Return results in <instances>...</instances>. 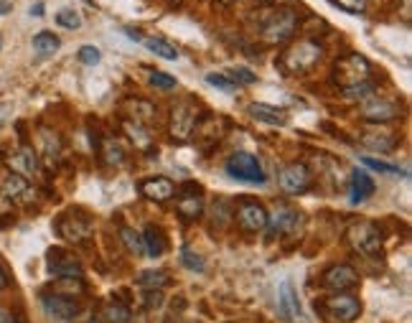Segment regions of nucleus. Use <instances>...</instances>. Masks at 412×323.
<instances>
[{"label":"nucleus","mask_w":412,"mask_h":323,"mask_svg":"<svg viewBox=\"0 0 412 323\" xmlns=\"http://www.w3.org/2000/svg\"><path fill=\"white\" fill-rule=\"evenodd\" d=\"M140 194H143L148 202H169V199H174L176 186L174 181L166 179V176H153V179H146L140 184Z\"/></svg>","instance_id":"nucleus-15"},{"label":"nucleus","mask_w":412,"mask_h":323,"mask_svg":"<svg viewBox=\"0 0 412 323\" xmlns=\"http://www.w3.org/2000/svg\"><path fill=\"white\" fill-rule=\"evenodd\" d=\"M138 283L146 285V288H151V290H156V288L161 290L171 283V275L166 270H146L138 275Z\"/></svg>","instance_id":"nucleus-27"},{"label":"nucleus","mask_w":412,"mask_h":323,"mask_svg":"<svg viewBox=\"0 0 412 323\" xmlns=\"http://www.w3.org/2000/svg\"><path fill=\"white\" fill-rule=\"evenodd\" d=\"M56 24L61 26V29L76 31L81 29V16L76 11H71V8H61V11L56 13Z\"/></svg>","instance_id":"nucleus-29"},{"label":"nucleus","mask_w":412,"mask_h":323,"mask_svg":"<svg viewBox=\"0 0 412 323\" xmlns=\"http://www.w3.org/2000/svg\"><path fill=\"white\" fill-rule=\"evenodd\" d=\"M11 0H0V16H6V13H11Z\"/></svg>","instance_id":"nucleus-42"},{"label":"nucleus","mask_w":412,"mask_h":323,"mask_svg":"<svg viewBox=\"0 0 412 323\" xmlns=\"http://www.w3.org/2000/svg\"><path fill=\"white\" fill-rule=\"evenodd\" d=\"M122 130H125V133L130 135V140H133V143L138 145V148H148V145H151V135H148L146 130L140 127V122L125 120V122H122Z\"/></svg>","instance_id":"nucleus-28"},{"label":"nucleus","mask_w":412,"mask_h":323,"mask_svg":"<svg viewBox=\"0 0 412 323\" xmlns=\"http://www.w3.org/2000/svg\"><path fill=\"white\" fill-rule=\"evenodd\" d=\"M59 46H61V41L51 31H41V34L34 36V51L39 56H51V54L59 51Z\"/></svg>","instance_id":"nucleus-26"},{"label":"nucleus","mask_w":412,"mask_h":323,"mask_svg":"<svg viewBox=\"0 0 412 323\" xmlns=\"http://www.w3.org/2000/svg\"><path fill=\"white\" fill-rule=\"evenodd\" d=\"M280 316L288 323H311L306 318V313H303L301 298H298L291 280H285V283L280 285Z\"/></svg>","instance_id":"nucleus-12"},{"label":"nucleus","mask_w":412,"mask_h":323,"mask_svg":"<svg viewBox=\"0 0 412 323\" xmlns=\"http://www.w3.org/2000/svg\"><path fill=\"white\" fill-rule=\"evenodd\" d=\"M49 272L51 275H59V277H69V280H81L84 270H81L79 260L71 257V254H64V252H51V262H49Z\"/></svg>","instance_id":"nucleus-17"},{"label":"nucleus","mask_w":412,"mask_h":323,"mask_svg":"<svg viewBox=\"0 0 412 323\" xmlns=\"http://www.w3.org/2000/svg\"><path fill=\"white\" fill-rule=\"evenodd\" d=\"M250 115L255 117V120L267 122V125H278V127H283L285 122H288V117H285L283 110H278V107L265 104V102H252L250 104Z\"/></svg>","instance_id":"nucleus-19"},{"label":"nucleus","mask_w":412,"mask_h":323,"mask_svg":"<svg viewBox=\"0 0 412 323\" xmlns=\"http://www.w3.org/2000/svg\"><path fill=\"white\" fill-rule=\"evenodd\" d=\"M206 81H209L211 87L221 89V92H234V89H237V81L229 79V76H224V74H216V71L206 74Z\"/></svg>","instance_id":"nucleus-34"},{"label":"nucleus","mask_w":412,"mask_h":323,"mask_svg":"<svg viewBox=\"0 0 412 323\" xmlns=\"http://www.w3.org/2000/svg\"><path fill=\"white\" fill-rule=\"evenodd\" d=\"M346 239L351 242V247H354L356 252L366 254V257H377V254L382 252V234H379V227L366 219L348 227Z\"/></svg>","instance_id":"nucleus-3"},{"label":"nucleus","mask_w":412,"mask_h":323,"mask_svg":"<svg viewBox=\"0 0 412 323\" xmlns=\"http://www.w3.org/2000/svg\"><path fill=\"white\" fill-rule=\"evenodd\" d=\"M176 212L179 217H184L186 222H196L204 214V199L201 197H184L176 204Z\"/></svg>","instance_id":"nucleus-25"},{"label":"nucleus","mask_w":412,"mask_h":323,"mask_svg":"<svg viewBox=\"0 0 412 323\" xmlns=\"http://www.w3.org/2000/svg\"><path fill=\"white\" fill-rule=\"evenodd\" d=\"M151 84H153V87L166 89V92H169V89H176L179 81H176L171 74H166V71H151Z\"/></svg>","instance_id":"nucleus-35"},{"label":"nucleus","mask_w":412,"mask_h":323,"mask_svg":"<svg viewBox=\"0 0 412 323\" xmlns=\"http://www.w3.org/2000/svg\"><path fill=\"white\" fill-rule=\"evenodd\" d=\"M194 130H196V110L191 104L174 107V112H171V138L176 143H184V140L191 138Z\"/></svg>","instance_id":"nucleus-8"},{"label":"nucleus","mask_w":412,"mask_h":323,"mask_svg":"<svg viewBox=\"0 0 412 323\" xmlns=\"http://www.w3.org/2000/svg\"><path fill=\"white\" fill-rule=\"evenodd\" d=\"M6 283H8V277H6V272H3V270H0V290H3V288H6Z\"/></svg>","instance_id":"nucleus-43"},{"label":"nucleus","mask_w":412,"mask_h":323,"mask_svg":"<svg viewBox=\"0 0 412 323\" xmlns=\"http://www.w3.org/2000/svg\"><path fill=\"white\" fill-rule=\"evenodd\" d=\"M278 184L285 194L296 197V194H306L313 186V176H311V171L303 163H291V166H285L278 174Z\"/></svg>","instance_id":"nucleus-7"},{"label":"nucleus","mask_w":412,"mask_h":323,"mask_svg":"<svg viewBox=\"0 0 412 323\" xmlns=\"http://www.w3.org/2000/svg\"><path fill=\"white\" fill-rule=\"evenodd\" d=\"M41 303H44V311H46L49 318H54V321L59 323H69L74 321V316L79 313V306L74 303V298H64V295H44L41 298Z\"/></svg>","instance_id":"nucleus-13"},{"label":"nucleus","mask_w":412,"mask_h":323,"mask_svg":"<svg viewBox=\"0 0 412 323\" xmlns=\"http://www.w3.org/2000/svg\"><path fill=\"white\" fill-rule=\"evenodd\" d=\"M331 6H336L338 11H346V13H364L366 0H331Z\"/></svg>","instance_id":"nucleus-37"},{"label":"nucleus","mask_w":412,"mask_h":323,"mask_svg":"<svg viewBox=\"0 0 412 323\" xmlns=\"http://www.w3.org/2000/svg\"><path fill=\"white\" fill-rule=\"evenodd\" d=\"M296 29H298V13L293 8H280V11H275L262 24L260 36L265 44H285V41L293 39Z\"/></svg>","instance_id":"nucleus-1"},{"label":"nucleus","mask_w":412,"mask_h":323,"mask_svg":"<svg viewBox=\"0 0 412 323\" xmlns=\"http://www.w3.org/2000/svg\"><path fill=\"white\" fill-rule=\"evenodd\" d=\"M0 46H3V39H0Z\"/></svg>","instance_id":"nucleus-47"},{"label":"nucleus","mask_w":412,"mask_h":323,"mask_svg":"<svg viewBox=\"0 0 412 323\" xmlns=\"http://www.w3.org/2000/svg\"><path fill=\"white\" fill-rule=\"evenodd\" d=\"M143 44H146L148 51L156 54L158 59H166V61H176V59H179V51H176V46H171L166 39H158V36H146V39H143Z\"/></svg>","instance_id":"nucleus-23"},{"label":"nucleus","mask_w":412,"mask_h":323,"mask_svg":"<svg viewBox=\"0 0 412 323\" xmlns=\"http://www.w3.org/2000/svg\"><path fill=\"white\" fill-rule=\"evenodd\" d=\"M181 262H184V267H189V270L204 272V257L194 252V249H184V252H181Z\"/></svg>","instance_id":"nucleus-36"},{"label":"nucleus","mask_w":412,"mask_h":323,"mask_svg":"<svg viewBox=\"0 0 412 323\" xmlns=\"http://www.w3.org/2000/svg\"><path fill=\"white\" fill-rule=\"evenodd\" d=\"M361 163H364L366 168H374V171H379V174L407 176V171H402L400 166H389V163H382V161H377V158H361Z\"/></svg>","instance_id":"nucleus-33"},{"label":"nucleus","mask_w":412,"mask_h":323,"mask_svg":"<svg viewBox=\"0 0 412 323\" xmlns=\"http://www.w3.org/2000/svg\"><path fill=\"white\" fill-rule=\"evenodd\" d=\"M321 56H323V49L318 44H313V41H298L296 46L283 56V64L285 69L291 71H308L321 61Z\"/></svg>","instance_id":"nucleus-4"},{"label":"nucleus","mask_w":412,"mask_h":323,"mask_svg":"<svg viewBox=\"0 0 412 323\" xmlns=\"http://www.w3.org/2000/svg\"><path fill=\"white\" fill-rule=\"evenodd\" d=\"M146 300H148V303H146L148 308H158V306L163 303V295H161V293H148Z\"/></svg>","instance_id":"nucleus-40"},{"label":"nucleus","mask_w":412,"mask_h":323,"mask_svg":"<svg viewBox=\"0 0 412 323\" xmlns=\"http://www.w3.org/2000/svg\"><path fill=\"white\" fill-rule=\"evenodd\" d=\"M321 280H323L326 288L333 290V293H346V290H351L359 283V275H356V270L351 265H331L323 272Z\"/></svg>","instance_id":"nucleus-11"},{"label":"nucleus","mask_w":412,"mask_h":323,"mask_svg":"<svg viewBox=\"0 0 412 323\" xmlns=\"http://www.w3.org/2000/svg\"><path fill=\"white\" fill-rule=\"evenodd\" d=\"M26 191H29V181H26L24 176L8 174L0 181V197L6 199V202H16V199L24 197Z\"/></svg>","instance_id":"nucleus-20"},{"label":"nucleus","mask_w":412,"mask_h":323,"mask_svg":"<svg viewBox=\"0 0 412 323\" xmlns=\"http://www.w3.org/2000/svg\"><path fill=\"white\" fill-rule=\"evenodd\" d=\"M105 318L107 323H130V311L122 303H110L105 308Z\"/></svg>","instance_id":"nucleus-30"},{"label":"nucleus","mask_w":412,"mask_h":323,"mask_svg":"<svg viewBox=\"0 0 412 323\" xmlns=\"http://www.w3.org/2000/svg\"><path fill=\"white\" fill-rule=\"evenodd\" d=\"M102 158H105L107 163H115V166H120V163L125 161V153H122V148L115 143V140L105 138V150H102Z\"/></svg>","instance_id":"nucleus-32"},{"label":"nucleus","mask_w":412,"mask_h":323,"mask_svg":"<svg viewBox=\"0 0 412 323\" xmlns=\"http://www.w3.org/2000/svg\"><path fill=\"white\" fill-rule=\"evenodd\" d=\"M87 323H99V321H87Z\"/></svg>","instance_id":"nucleus-46"},{"label":"nucleus","mask_w":412,"mask_h":323,"mask_svg":"<svg viewBox=\"0 0 412 323\" xmlns=\"http://www.w3.org/2000/svg\"><path fill=\"white\" fill-rule=\"evenodd\" d=\"M369 71H372L369 61H366L364 56H359V54H351V56H346V59H338L336 81L343 89L356 87V84H364L366 76H369Z\"/></svg>","instance_id":"nucleus-5"},{"label":"nucleus","mask_w":412,"mask_h":323,"mask_svg":"<svg viewBox=\"0 0 412 323\" xmlns=\"http://www.w3.org/2000/svg\"><path fill=\"white\" fill-rule=\"evenodd\" d=\"M232 76H234V81H242V84H255L257 81V76H255V71H250V69H244V66H234L232 69Z\"/></svg>","instance_id":"nucleus-39"},{"label":"nucleus","mask_w":412,"mask_h":323,"mask_svg":"<svg viewBox=\"0 0 412 323\" xmlns=\"http://www.w3.org/2000/svg\"><path fill=\"white\" fill-rule=\"evenodd\" d=\"M0 323H18V321L13 318V313H8L6 308H0Z\"/></svg>","instance_id":"nucleus-41"},{"label":"nucleus","mask_w":412,"mask_h":323,"mask_svg":"<svg viewBox=\"0 0 412 323\" xmlns=\"http://www.w3.org/2000/svg\"><path fill=\"white\" fill-rule=\"evenodd\" d=\"M31 13H34V16H41V13H44V6H41V3H39V6L31 8Z\"/></svg>","instance_id":"nucleus-44"},{"label":"nucleus","mask_w":412,"mask_h":323,"mask_svg":"<svg viewBox=\"0 0 412 323\" xmlns=\"http://www.w3.org/2000/svg\"><path fill=\"white\" fill-rule=\"evenodd\" d=\"M298 222H301V217H298L296 212H291V209H280V212L275 214V219H267V227H270V237L285 234V232H293L298 227Z\"/></svg>","instance_id":"nucleus-21"},{"label":"nucleus","mask_w":412,"mask_h":323,"mask_svg":"<svg viewBox=\"0 0 412 323\" xmlns=\"http://www.w3.org/2000/svg\"><path fill=\"white\" fill-rule=\"evenodd\" d=\"M76 214L79 212H69L56 222V232L64 237L66 242H81V239H87L92 234V224H89L87 217L76 219Z\"/></svg>","instance_id":"nucleus-14"},{"label":"nucleus","mask_w":412,"mask_h":323,"mask_svg":"<svg viewBox=\"0 0 412 323\" xmlns=\"http://www.w3.org/2000/svg\"><path fill=\"white\" fill-rule=\"evenodd\" d=\"M76 56H79L81 64H87V66H97L102 54H99V49H94V46H81Z\"/></svg>","instance_id":"nucleus-38"},{"label":"nucleus","mask_w":412,"mask_h":323,"mask_svg":"<svg viewBox=\"0 0 412 323\" xmlns=\"http://www.w3.org/2000/svg\"><path fill=\"white\" fill-rule=\"evenodd\" d=\"M374 189H377V184L372 181V176L366 174V171H359V168H356L354 174H351V202L354 204L366 202V199L374 194Z\"/></svg>","instance_id":"nucleus-18"},{"label":"nucleus","mask_w":412,"mask_h":323,"mask_svg":"<svg viewBox=\"0 0 412 323\" xmlns=\"http://www.w3.org/2000/svg\"><path fill=\"white\" fill-rule=\"evenodd\" d=\"M221 3H234V0H221Z\"/></svg>","instance_id":"nucleus-45"},{"label":"nucleus","mask_w":412,"mask_h":323,"mask_svg":"<svg viewBox=\"0 0 412 323\" xmlns=\"http://www.w3.org/2000/svg\"><path fill=\"white\" fill-rule=\"evenodd\" d=\"M323 313H326V318H331V321H336V323H351L359 318L361 303H359V298H354V295L336 293L333 298L323 300Z\"/></svg>","instance_id":"nucleus-6"},{"label":"nucleus","mask_w":412,"mask_h":323,"mask_svg":"<svg viewBox=\"0 0 412 323\" xmlns=\"http://www.w3.org/2000/svg\"><path fill=\"white\" fill-rule=\"evenodd\" d=\"M267 212H265V207L262 204H257V202H242L237 207V224H239V229H244V232H260V229H267Z\"/></svg>","instance_id":"nucleus-10"},{"label":"nucleus","mask_w":412,"mask_h":323,"mask_svg":"<svg viewBox=\"0 0 412 323\" xmlns=\"http://www.w3.org/2000/svg\"><path fill=\"white\" fill-rule=\"evenodd\" d=\"M140 237H143V249H148L151 257H161L166 252V237L158 227H146V232Z\"/></svg>","instance_id":"nucleus-22"},{"label":"nucleus","mask_w":412,"mask_h":323,"mask_svg":"<svg viewBox=\"0 0 412 323\" xmlns=\"http://www.w3.org/2000/svg\"><path fill=\"white\" fill-rule=\"evenodd\" d=\"M120 237H122V242H125V247H128L130 252H135V254L143 252V237H140L138 232L128 229V227H122V229H120Z\"/></svg>","instance_id":"nucleus-31"},{"label":"nucleus","mask_w":412,"mask_h":323,"mask_svg":"<svg viewBox=\"0 0 412 323\" xmlns=\"http://www.w3.org/2000/svg\"><path fill=\"white\" fill-rule=\"evenodd\" d=\"M364 145L374 153H389L397 148V135L392 133H369L364 135Z\"/></svg>","instance_id":"nucleus-24"},{"label":"nucleus","mask_w":412,"mask_h":323,"mask_svg":"<svg viewBox=\"0 0 412 323\" xmlns=\"http://www.w3.org/2000/svg\"><path fill=\"white\" fill-rule=\"evenodd\" d=\"M226 174L237 181H244V184H265V168H262L260 158L252 156V153H244V150H237L229 161H226Z\"/></svg>","instance_id":"nucleus-2"},{"label":"nucleus","mask_w":412,"mask_h":323,"mask_svg":"<svg viewBox=\"0 0 412 323\" xmlns=\"http://www.w3.org/2000/svg\"><path fill=\"white\" fill-rule=\"evenodd\" d=\"M8 166H11L13 174L24 176V179H29V176H34L36 171H39V161H36V153L29 148V145H21V148H16L8 156Z\"/></svg>","instance_id":"nucleus-16"},{"label":"nucleus","mask_w":412,"mask_h":323,"mask_svg":"<svg viewBox=\"0 0 412 323\" xmlns=\"http://www.w3.org/2000/svg\"><path fill=\"white\" fill-rule=\"evenodd\" d=\"M400 115V107L389 99H379V97H366L364 104H361V117L372 125H384V122L397 120Z\"/></svg>","instance_id":"nucleus-9"}]
</instances>
